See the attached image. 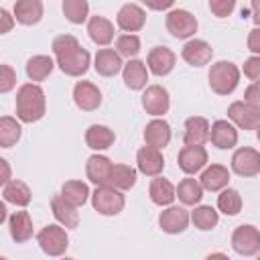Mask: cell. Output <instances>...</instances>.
<instances>
[{
	"instance_id": "31",
	"label": "cell",
	"mask_w": 260,
	"mask_h": 260,
	"mask_svg": "<svg viewBox=\"0 0 260 260\" xmlns=\"http://www.w3.org/2000/svg\"><path fill=\"white\" fill-rule=\"evenodd\" d=\"M112 160L104 154H91L85 162V175L91 183L95 185H106L108 183V177H110V171H112Z\"/></svg>"
},
{
	"instance_id": "20",
	"label": "cell",
	"mask_w": 260,
	"mask_h": 260,
	"mask_svg": "<svg viewBox=\"0 0 260 260\" xmlns=\"http://www.w3.org/2000/svg\"><path fill=\"white\" fill-rule=\"evenodd\" d=\"M122 79L126 83L128 89L132 91H138V89H144L146 87V81H148V69H146V63L140 61V59H128V63L122 65Z\"/></svg>"
},
{
	"instance_id": "50",
	"label": "cell",
	"mask_w": 260,
	"mask_h": 260,
	"mask_svg": "<svg viewBox=\"0 0 260 260\" xmlns=\"http://www.w3.org/2000/svg\"><path fill=\"white\" fill-rule=\"evenodd\" d=\"M8 217V209H6V203L4 201H0V225H2V221Z\"/></svg>"
},
{
	"instance_id": "4",
	"label": "cell",
	"mask_w": 260,
	"mask_h": 260,
	"mask_svg": "<svg viewBox=\"0 0 260 260\" xmlns=\"http://www.w3.org/2000/svg\"><path fill=\"white\" fill-rule=\"evenodd\" d=\"M37 244L47 256H63L69 248L67 228L61 223H49L37 234Z\"/></svg>"
},
{
	"instance_id": "19",
	"label": "cell",
	"mask_w": 260,
	"mask_h": 260,
	"mask_svg": "<svg viewBox=\"0 0 260 260\" xmlns=\"http://www.w3.org/2000/svg\"><path fill=\"white\" fill-rule=\"evenodd\" d=\"M144 144L162 150L171 142V124L165 118H154L144 126Z\"/></svg>"
},
{
	"instance_id": "21",
	"label": "cell",
	"mask_w": 260,
	"mask_h": 260,
	"mask_svg": "<svg viewBox=\"0 0 260 260\" xmlns=\"http://www.w3.org/2000/svg\"><path fill=\"white\" fill-rule=\"evenodd\" d=\"M203 191H221L230 183V171L223 165H205L201 169V177L197 179Z\"/></svg>"
},
{
	"instance_id": "37",
	"label": "cell",
	"mask_w": 260,
	"mask_h": 260,
	"mask_svg": "<svg viewBox=\"0 0 260 260\" xmlns=\"http://www.w3.org/2000/svg\"><path fill=\"white\" fill-rule=\"evenodd\" d=\"M22 136V126L20 120L12 116H0V146L2 148H12Z\"/></svg>"
},
{
	"instance_id": "38",
	"label": "cell",
	"mask_w": 260,
	"mask_h": 260,
	"mask_svg": "<svg viewBox=\"0 0 260 260\" xmlns=\"http://www.w3.org/2000/svg\"><path fill=\"white\" fill-rule=\"evenodd\" d=\"M61 8H63V16L71 24H83L89 18V2L87 0H63Z\"/></svg>"
},
{
	"instance_id": "26",
	"label": "cell",
	"mask_w": 260,
	"mask_h": 260,
	"mask_svg": "<svg viewBox=\"0 0 260 260\" xmlns=\"http://www.w3.org/2000/svg\"><path fill=\"white\" fill-rule=\"evenodd\" d=\"M87 35L95 45L108 47L114 41V22L108 20L106 16L95 14L87 20Z\"/></svg>"
},
{
	"instance_id": "28",
	"label": "cell",
	"mask_w": 260,
	"mask_h": 260,
	"mask_svg": "<svg viewBox=\"0 0 260 260\" xmlns=\"http://www.w3.org/2000/svg\"><path fill=\"white\" fill-rule=\"evenodd\" d=\"M148 197H150V201H152L154 205L167 207V205H171V203L177 199V197H175V185H173L169 179L156 175V177H152V181H150V185H148Z\"/></svg>"
},
{
	"instance_id": "22",
	"label": "cell",
	"mask_w": 260,
	"mask_h": 260,
	"mask_svg": "<svg viewBox=\"0 0 260 260\" xmlns=\"http://www.w3.org/2000/svg\"><path fill=\"white\" fill-rule=\"evenodd\" d=\"M12 16L18 24L32 26L43 18V2L41 0H16L12 8Z\"/></svg>"
},
{
	"instance_id": "33",
	"label": "cell",
	"mask_w": 260,
	"mask_h": 260,
	"mask_svg": "<svg viewBox=\"0 0 260 260\" xmlns=\"http://www.w3.org/2000/svg\"><path fill=\"white\" fill-rule=\"evenodd\" d=\"M55 69V59L49 55H32L26 61V75L32 83L37 81H45Z\"/></svg>"
},
{
	"instance_id": "1",
	"label": "cell",
	"mask_w": 260,
	"mask_h": 260,
	"mask_svg": "<svg viewBox=\"0 0 260 260\" xmlns=\"http://www.w3.org/2000/svg\"><path fill=\"white\" fill-rule=\"evenodd\" d=\"M16 118L24 124H32L39 122L45 112H47V98H45V89L39 83H22L16 91Z\"/></svg>"
},
{
	"instance_id": "12",
	"label": "cell",
	"mask_w": 260,
	"mask_h": 260,
	"mask_svg": "<svg viewBox=\"0 0 260 260\" xmlns=\"http://www.w3.org/2000/svg\"><path fill=\"white\" fill-rule=\"evenodd\" d=\"M158 225L165 234H183L189 228V211L183 205H167L158 215Z\"/></svg>"
},
{
	"instance_id": "15",
	"label": "cell",
	"mask_w": 260,
	"mask_h": 260,
	"mask_svg": "<svg viewBox=\"0 0 260 260\" xmlns=\"http://www.w3.org/2000/svg\"><path fill=\"white\" fill-rule=\"evenodd\" d=\"M165 169V156L158 148H152L148 144L140 146L136 152V171L144 177H156Z\"/></svg>"
},
{
	"instance_id": "36",
	"label": "cell",
	"mask_w": 260,
	"mask_h": 260,
	"mask_svg": "<svg viewBox=\"0 0 260 260\" xmlns=\"http://www.w3.org/2000/svg\"><path fill=\"white\" fill-rule=\"evenodd\" d=\"M61 197L65 201H69L73 207H81L89 199V187H87V183L77 181V179L65 181L63 187H61Z\"/></svg>"
},
{
	"instance_id": "7",
	"label": "cell",
	"mask_w": 260,
	"mask_h": 260,
	"mask_svg": "<svg viewBox=\"0 0 260 260\" xmlns=\"http://www.w3.org/2000/svg\"><path fill=\"white\" fill-rule=\"evenodd\" d=\"M232 248L240 256H256L260 252V232L252 223H242L232 232Z\"/></svg>"
},
{
	"instance_id": "11",
	"label": "cell",
	"mask_w": 260,
	"mask_h": 260,
	"mask_svg": "<svg viewBox=\"0 0 260 260\" xmlns=\"http://www.w3.org/2000/svg\"><path fill=\"white\" fill-rule=\"evenodd\" d=\"M142 108L146 114L154 116V118H160L169 112L171 108V95L167 91V87L162 85H148L142 93Z\"/></svg>"
},
{
	"instance_id": "3",
	"label": "cell",
	"mask_w": 260,
	"mask_h": 260,
	"mask_svg": "<svg viewBox=\"0 0 260 260\" xmlns=\"http://www.w3.org/2000/svg\"><path fill=\"white\" fill-rule=\"evenodd\" d=\"M91 197V205L93 209L100 213V215H118L124 205H126V197H124V191L112 187V185H95L93 193H89Z\"/></svg>"
},
{
	"instance_id": "17",
	"label": "cell",
	"mask_w": 260,
	"mask_h": 260,
	"mask_svg": "<svg viewBox=\"0 0 260 260\" xmlns=\"http://www.w3.org/2000/svg\"><path fill=\"white\" fill-rule=\"evenodd\" d=\"M73 102L83 112H93L102 106V91L91 81H77L73 85Z\"/></svg>"
},
{
	"instance_id": "42",
	"label": "cell",
	"mask_w": 260,
	"mask_h": 260,
	"mask_svg": "<svg viewBox=\"0 0 260 260\" xmlns=\"http://www.w3.org/2000/svg\"><path fill=\"white\" fill-rule=\"evenodd\" d=\"M77 45H79V41H77L73 35H59V37L53 39L51 49H53V55H61V53H65V51L77 47Z\"/></svg>"
},
{
	"instance_id": "48",
	"label": "cell",
	"mask_w": 260,
	"mask_h": 260,
	"mask_svg": "<svg viewBox=\"0 0 260 260\" xmlns=\"http://www.w3.org/2000/svg\"><path fill=\"white\" fill-rule=\"evenodd\" d=\"M248 49H250L254 55L260 53V28H258V26H254V28L250 30V37H248Z\"/></svg>"
},
{
	"instance_id": "47",
	"label": "cell",
	"mask_w": 260,
	"mask_h": 260,
	"mask_svg": "<svg viewBox=\"0 0 260 260\" xmlns=\"http://www.w3.org/2000/svg\"><path fill=\"white\" fill-rule=\"evenodd\" d=\"M148 10H154V12H162V10H169L175 0H140Z\"/></svg>"
},
{
	"instance_id": "44",
	"label": "cell",
	"mask_w": 260,
	"mask_h": 260,
	"mask_svg": "<svg viewBox=\"0 0 260 260\" xmlns=\"http://www.w3.org/2000/svg\"><path fill=\"white\" fill-rule=\"evenodd\" d=\"M244 75L250 79V81H258L260 79V57L258 55H252L244 61Z\"/></svg>"
},
{
	"instance_id": "6",
	"label": "cell",
	"mask_w": 260,
	"mask_h": 260,
	"mask_svg": "<svg viewBox=\"0 0 260 260\" xmlns=\"http://www.w3.org/2000/svg\"><path fill=\"white\" fill-rule=\"evenodd\" d=\"M165 26L169 30L171 37L175 39H191L195 32H197V18L189 12V10H183V8H175V10H169L167 18H165Z\"/></svg>"
},
{
	"instance_id": "25",
	"label": "cell",
	"mask_w": 260,
	"mask_h": 260,
	"mask_svg": "<svg viewBox=\"0 0 260 260\" xmlns=\"http://www.w3.org/2000/svg\"><path fill=\"white\" fill-rule=\"evenodd\" d=\"M8 232H10L12 242H16V244L28 242L32 238V219H30L28 211H24V209L14 211L8 217Z\"/></svg>"
},
{
	"instance_id": "8",
	"label": "cell",
	"mask_w": 260,
	"mask_h": 260,
	"mask_svg": "<svg viewBox=\"0 0 260 260\" xmlns=\"http://www.w3.org/2000/svg\"><path fill=\"white\" fill-rule=\"evenodd\" d=\"M228 118L242 130H258L260 106H252L248 102H232L228 108Z\"/></svg>"
},
{
	"instance_id": "9",
	"label": "cell",
	"mask_w": 260,
	"mask_h": 260,
	"mask_svg": "<svg viewBox=\"0 0 260 260\" xmlns=\"http://www.w3.org/2000/svg\"><path fill=\"white\" fill-rule=\"evenodd\" d=\"M207 160H209V154L203 144H185L177 154L179 169L185 175H197L207 165Z\"/></svg>"
},
{
	"instance_id": "13",
	"label": "cell",
	"mask_w": 260,
	"mask_h": 260,
	"mask_svg": "<svg viewBox=\"0 0 260 260\" xmlns=\"http://www.w3.org/2000/svg\"><path fill=\"white\" fill-rule=\"evenodd\" d=\"M181 57L191 67H203L207 63H211L213 49L203 39H187V43L181 49Z\"/></svg>"
},
{
	"instance_id": "29",
	"label": "cell",
	"mask_w": 260,
	"mask_h": 260,
	"mask_svg": "<svg viewBox=\"0 0 260 260\" xmlns=\"http://www.w3.org/2000/svg\"><path fill=\"white\" fill-rule=\"evenodd\" d=\"M175 197H179V201L185 207H193V205L201 203V199H203V187H201V183L197 179H193V175H187L175 187Z\"/></svg>"
},
{
	"instance_id": "10",
	"label": "cell",
	"mask_w": 260,
	"mask_h": 260,
	"mask_svg": "<svg viewBox=\"0 0 260 260\" xmlns=\"http://www.w3.org/2000/svg\"><path fill=\"white\" fill-rule=\"evenodd\" d=\"M232 171L238 177H256L260 173V152L252 146H242L232 154Z\"/></svg>"
},
{
	"instance_id": "23",
	"label": "cell",
	"mask_w": 260,
	"mask_h": 260,
	"mask_svg": "<svg viewBox=\"0 0 260 260\" xmlns=\"http://www.w3.org/2000/svg\"><path fill=\"white\" fill-rule=\"evenodd\" d=\"M122 57L116 53V49H100L93 57V69L102 77H114L122 71Z\"/></svg>"
},
{
	"instance_id": "45",
	"label": "cell",
	"mask_w": 260,
	"mask_h": 260,
	"mask_svg": "<svg viewBox=\"0 0 260 260\" xmlns=\"http://www.w3.org/2000/svg\"><path fill=\"white\" fill-rule=\"evenodd\" d=\"M14 16L6 10V8H0V35H6L14 28Z\"/></svg>"
},
{
	"instance_id": "49",
	"label": "cell",
	"mask_w": 260,
	"mask_h": 260,
	"mask_svg": "<svg viewBox=\"0 0 260 260\" xmlns=\"http://www.w3.org/2000/svg\"><path fill=\"white\" fill-rule=\"evenodd\" d=\"M12 179V169H10V162L6 158L0 156V187H4L8 181Z\"/></svg>"
},
{
	"instance_id": "5",
	"label": "cell",
	"mask_w": 260,
	"mask_h": 260,
	"mask_svg": "<svg viewBox=\"0 0 260 260\" xmlns=\"http://www.w3.org/2000/svg\"><path fill=\"white\" fill-rule=\"evenodd\" d=\"M55 65L69 77H81L87 73V69L91 65V55L87 49L77 45L61 55H55Z\"/></svg>"
},
{
	"instance_id": "32",
	"label": "cell",
	"mask_w": 260,
	"mask_h": 260,
	"mask_svg": "<svg viewBox=\"0 0 260 260\" xmlns=\"http://www.w3.org/2000/svg\"><path fill=\"white\" fill-rule=\"evenodd\" d=\"M2 195H4V201H6V203H12V205H16V207H26V205L30 203V199H32L30 187H28L24 181H20V179H10V181L4 185Z\"/></svg>"
},
{
	"instance_id": "34",
	"label": "cell",
	"mask_w": 260,
	"mask_h": 260,
	"mask_svg": "<svg viewBox=\"0 0 260 260\" xmlns=\"http://www.w3.org/2000/svg\"><path fill=\"white\" fill-rule=\"evenodd\" d=\"M136 177H138V171L130 165H112V171H110V177H108V185L120 189V191H128L136 185Z\"/></svg>"
},
{
	"instance_id": "2",
	"label": "cell",
	"mask_w": 260,
	"mask_h": 260,
	"mask_svg": "<svg viewBox=\"0 0 260 260\" xmlns=\"http://www.w3.org/2000/svg\"><path fill=\"white\" fill-rule=\"evenodd\" d=\"M209 87L217 95H230L240 83V67L232 61H217L209 69Z\"/></svg>"
},
{
	"instance_id": "35",
	"label": "cell",
	"mask_w": 260,
	"mask_h": 260,
	"mask_svg": "<svg viewBox=\"0 0 260 260\" xmlns=\"http://www.w3.org/2000/svg\"><path fill=\"white\" fill-rule=\"evenodd\" d=\"M195 209L189 213V221H193V225L201 232H209L217 225L219 221V213L217 209H213L211 205H193Z\"/></svg>"
},
{
	"instance_id": "43",
	"label": "cell",
	"mask_w": 260,
	"mask_h": 260,
	"mask_svg": "<svg viewBox=\"0 0 260 260\" xmlns=\"http://www.w3.org/2000/svg\"><path fill=\"white\" fill-rule=\"evenodd\" d=\"M236 8V0H209V10L217 18H228Z\"/></svg>"
},
{
	"instance_id": "14",
	"label": "cell",
	"mask_w": 260,
	"mask_h": 260,
	"mask_svg": "<svg viewBox=\"0 0 260 260\" xmlns=\"http://www.w3.org/2000/svg\"><path fill=\"white\" fill-rule=\"evenodd\" d=\"M175 63H177V55L169 47H152L146 55V69L156 77L169 75L175 69Z\"/></svg>"
},
{
	"instance_id": "24",
	"label": "cell",
	"mask_w": 260,
	"mask_h": 260,
	"mask_svg": "<svg viewBox=\"0 0 260 260\" xmlns=\"http://www.w3.org/2000/svg\"><path fill=\"white\" fill-rule=\"evenodd\" d=\"M51 211H53L55 219H57L63 228L73 230V228L79 225V211H77V207H73L69 201H65V199L61 197V193L53 195V199H51Z\"/></svg>"
},
{
	"instance_id": "41",
	"label": "cell",
	"mask_w": 260,
	"mask_h": 260,
	"mask_svg": "<svg viewBox=\"0 0 260 260\" xmlns=\"http://www.w3.org/2000/svg\"><path fill=\"white\" fill-rule=\"evenodd\" d=\"M16 87V71L6 65V63H0V93H8Z\"/></svg>"
},
{
	"instance_id": "39",
	"label": "cell",
	"mask_w": 260,
	"mask_h": 260,
	"mask_svg": "<svg viewBox=\"0 0 260 260\" xmlns=\"http://www.w3.org/2000/svg\"><path fill=\"white\" fill-rule=\"evenodd\" d=\"M217 209L225 215H238L242 211V195L232 187H223L217 195Z\"/></svg>"
},
{
	"instance_id": "40",
	"label": "cell",
	"mask_w": 260,
	"mask_h": 260,
	"mask_svg": "<svg viewBox=\"0 0 260 260\" xmlns=\"http://www.w3.org/2000/svg\"><path fill=\"white\" fill-rule=\"evenodd\" d=\"M114 45H116V53L120 57H126V59H134L140 53V49H142L140 37L134 35V32H122V35H118Z\"/></svg>"
},
{
	"instance_id": "16",
	"label": "cell",
	"mask_w": 260,
	"mask_h": 260,
	"mask_svg": "<svg viewBox=\"0 0 260 260\" xmlns=\"http://www.w3.org/2000/svg\"><path fill=\"white\" fill-rule=\"evenodd\" d=\"M116 24L118 28H122L124 32H138L142 30V26L146 24V12L142 6L134 4V2H128L124 4L118 14H116Z\"/></svg>"
},
{
	"instance_id": "46",
	"label": "cell",
	"mask_w": 260,
	"mask_h": 260,
	"mask_svg": "<svg viewBox=\"0 0 260 260\" xmlns=\"http://www.w3.org/2000/svg\"><path fill=\"white\" fill-rule=\"evenodd\" d=\"M244 102L252 104V106H260V91H258V81H252L246 91H244Z\"/></svg>"
},
{
	"instance_id": "27",
	"label": "cell",
	"mask_w": 260,
	"mask_h": 260,
	"mask_svg": "<svg viewBox=\"0 0 260 260\" xmlns=\"http://www.w3.org/2000/svg\"><path fill=\"white\" fill-rule=\"evenodd\" d=\"M209 140V120L203 116H191L185 120L183 142L185 144H205Z\"/></svg>"
},
{
	"instance_id": "30",
	"label": "cell",
	"mask_w": 260,
	"mask_h": 260,
	"mask_svg": "<svg viewBox=\"0 0 260 260\" xmlns=\"http://www.w3.org/2000/svg\"><path fill=\"white\" fill-rule=\"evenodd\" d=\"M116 142V134L112 128L104 126V124H91L85 130V144L91 150H108L112 144Z\"/></svg>"
},
{
	"instance_id": "18",
	"label": "cell",
	"mask_w": 260,
	"mask_h": 260,
	"mask_svg": "<svg viewBox=\"0 0 260 260\" xmlns=\"http://www.w3.org/2000/svg\"><path fill=\"white\" fill-rule=\"evenodd\" d=\"M209 140L215 148L219 150H228L234 148L238 144V130L232 122L228 120H215L209 126Z\"/></svg>"
}]
</instances>
